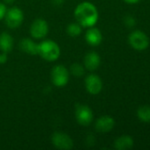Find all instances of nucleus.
Here are the masks:
<instances>
[{"label":"nucleus","mask_w":150,"mask_h":150,"mask_svg":"<svg viewBox=\"0 0 150 150\" xmlns=\"http://www.w3.org/2000/svg\"><path fill=\"white\" fill-rule=\"evenodd\" d=\"M7 12V8H6V5L3 3L0 2V20L3 19L5 16Z\"/></svg>","instance_id":"obj_20"},{"label":"nucleus","mask_w":150,"mask_h":150,"mask_svg":"<svg viewBox=\"0 0 150 150\" xmlns=\"http://www.w3.org/2000/svg\"><path fill=\"white\" fill-rule=\"evenodd\" d=\"M75 118L81 126H88L93 121V112L86 105H77L75 108Z\"/></svg>","instance_id":"obj_6"},{"label":"nucleus","mask_w":150,"mask_h":150,"mask_svg":"<svg viewBox=\"0 0 150 150\" xmlns=\"http://www.w3.org/2000/svg\"><path fill=\"white\" fill-rule=\"evenodd\" d=\"M19 48L22 52L30 54V55H35L38 54V44L34 43L31 39L29 38H24L19 41Z\"/></svg>","instance_id":"obj_13"},{"label":"nucleus","mask_w":150,"mask_h":150,"mask_svg":"<svg viewBox=\"0 0 150 150\" xmlns=\"http://www.w3.org/2000/svg\"><path fill=\"white\" fill-rule=\"evenodd\" d=\"M70 72L74 76L80 77L85 73V67H84V65H82L80 63L75 62V63H73V64L71 65V67H70Z\"/></svg>","instance_id":"obj_18"},{"label":"nucleus","mask_w":150,"mask_h":150,"mask_svg":"<svg viewBox=\"0 0 150 150\" xmlns=\"http://www.w3.org/2000/svg\"><path fill=\"white\" fill-rule=\"evenodd\" d=\"M100 55L95 52H88L84 57V67L90 71L97 69L100 66Z\"/></svg>","instance_id":"obj_11"},{"label":"nucleus","mask_w":150,"mask_h":150,"mask_svg":"<svg viewBox=\"0 0 150 150\" xmlns=\"http://www.w3.org/2000/svg\"><path fill=\"white\" fill-rule=\"evenodd\" d=\"M133 147V140L129 135H123L118 138L114 142V148L118 150L130 149Z\"/></svg>","instance_id":"obj_15"},{"label":"nucleus","mask_w":150,"mask_h":150,"mask_svg":"<svg viewBox=\"0 0 150 150\" xmlns=\"http://www.w3.org/2000/svg\"><path fill=\"white\" fill-rule=\"evenodd\" d=\"M77 22L83 27H92L98 20V11L89 2H82L77 5L74 11Z\"/></svg>","instance_id":"obj_1"},{"label":"nucleus","mask_w":150,"mask_h":150,"mask_svg":"<svg viewBox=\"0 0 150 150\" xmlns=\"http://www.w3.org/2000/svg\"><path fill=\"white\" fill-rule=\"evenodd\" d=\"M52 4L56 6H60L64 4V0H50Z\"/></svg>","instance_id":"obj_22"},{"label":"nucleus","mask_w":150,"mask_h":150,"mask_svg":"<svg viewBox=\"0 0 150 150\" xmlns=\"http://www.w3.org/2000/svg\"><path fill=\"white\" fill-rule=\"evenodd\" d=\"M125 2H126L127 4H136L138 3L140 0H124Z\"/></svg>","instance_id":"obj_23"},{"label":"nucleus","mask_w":150,"mask_h":150,"mask_svg":"<svg viewBox=\"0 0 150 150\" xmlns=\"http://www.w3.org/2000/svg\"><path fill=\"white\" fill-rule=\"evenodd\" d=\"M13 47V39L8 33L0 34V50L4 53H10Z\"/></svg>","instance_id":"obj_14"},{"label":"nucleus","mask_w":150,"mask_h":150,"mask_svg":"<svg viewBox=\"0 0 150 150\" xmlns=\"http://www.w3.org/2000/svg\"><path fill=\"white\" fill-rule=\"evenodd\" d=\"M7 59H8V57H7V53L2 52V53L0 54V64L5 63V62H7Z\"/></svg>","instance_id":"obj_21"},{"label":"nucleus","mask_w":150,"mask_h":150,"mask_svg":"<svg viewBox=\"0 0 150 150\" xmlns=\"http://www.w3.org/2000/svg\"><path fill=\"white\" fill-rule=\"evenodd\" d=\"M128 41L130 45L136 50H144L149 45V40L148 36L141 31L133 32L128 37Z\"/></svg>","instance_id":"obj_7"},{"label":"nucleus","mask_w":150,"mask_h":150,"mask_svg":"<svg viewBox=\"0 0 150 150\" xmlns=\"http://www.w3.org/2000/svg\"><path fill=\"white\" fill-rule=\"evenodd\" d=\"M51 142L53 146L57 149L68 150L72 149L73 141L67 134L63 132H56L51 136Z\"/></svg>","instance_id":"obj_5"},{"label":"nucleus","mask_w":150,"mask_h":150,"mask_svg":"<svg viewBox=\"0 0 150 150\" xmlns=\"http://www.w3.org/2000/svg\"><path fill=\"white\" fill-rule=\"evenodd\" d=\"M38 54L48 62H55L60 56V47L53 40H46L38 44Z\"/></svg>","instance_id":"obj_2"},{"label":"nucleus","mask_w":150,"mask_h":150,"mask_svg":"<svg viewBox=\"0 0 150 150\" xmlns=\"http://www.w3.org/2000/svg\"><path fill=\"white\" fill-rule=\"evenodd\" d=\"M69 71L64 65H56L51 69L50 78L53 84L57 87H64L69 81Z\"/></svg>","instance_id":"obj_3"},{"label":"nucleus","mask_w":150,"mask_h":150,"mask_svg":"<svg viewBox=\"0 0 150 150\" xmlns=\"http://www.w3.org/2000/svg\"><path fill=\"white\" fill-rule=\"evenodd\" d=\"M125 23H126V25L128 27H133V26L135 25L136 21H135V19H134L133 17H132V16H126V18H125Z\"/></svg>","instance_id":"obj_19"},{"label":"nucleus","mask_w":150,"mask_h":150,"mask_svg":"<svg viewBox=\"0 0 150 150\" xmlns=\"http://www.w3.org/2000/svg\"><path fill=\"white\" fill-rule=\"evenodd\" d=\"M49 33V25L42 18L35 19L30 26L31 36L35 39H43Z\"/></svg>","instance_id":"obj_8"},{"label":"nucleus","mask_w":150,"mask_h":150,"mask_svg":"<svg viewBox=\"0 0 150 150\" xmlns=\"http://www.w3.org/2000/svg\"><path fill=\"white\" fill-rule=\"evenodd\" d=\"M5 24L8 27L14 29L19 27L24 19V14L21 9L19 7H11V9L7 10V12L4 16Z\"/></svg>","instance_id":"obj_4"},{"label":"nucleus","mask_w":150,"mask_h":150,"mask_svg":"<svg viewBox=\"0 0 150 150\" xmlns=\"http://www.w3.org/2000/svg\"><path fill=\"white\" fill-rule=\"evenodd\" d=\"M85 39H86V41L90 46L95 47L101 44L103 40V35L98 28L92 26V27H89V29L86 32Z\"/></svg>","instance_id":"obj_12"},{"label":"nucleus","mask_w":150,"mask_h":150,"mask_svg":"<svg viewBox=\"0 0 150 150\" xmlns=\"http://www.w3.org/2000/svg\"><path fill=\"white\" fill-rule=\"evenodd\" d=\"M115 121L110 116H102L95 122V129L99 133H108L114 127Z\"/></svg>","instance_id":"obj_10"},{"label":"nucleus","mask_w":150,"mask_h":150,"mask_svg":"<svg viewBox=\"0 0 150 150\" xmlns=\"http://www.w3.org/2000/svg\"><path fill=\"white\" fill-rule=\"evenodd\" d=\"M137 116L141 121L150 123V106L149 105L141 106L137 111Z\"/></svg>","instance_id":"obj_16"},{"label":"nucleus","mask_w":150,"mask_h":150,"mask_svg":"<svg viewBox=\"0 0 150 150\" xmlns=\"http://www.w3.org/2000/svg\"><path fill=\"white\" fill-rule=\"evenodd\" d=\"M81 32H82V26L78 22L71 23L66 27V33L71 37H77L81 33Z\"/></svg>","instance_id":"obj_17"},{"label":"nucleus","mask_w":150,"mask_h":150,"mask_svg":"<svg viewBox=\"0 0 150 150\" xmlns=\"http://www.w3.org/2000/svg\"><path fill=\"white\" fill-rule=\"evenodd\" d=\"M4 3H6V4H12L13 2H15V0H4Z\"/></svg>","instance_id":"obj_24"},{"label":"nucleus","mask_w":150,"mask_h":150,"mask_svg":"<svg viewBox=\"0 0 150 150\" xmlns=\"http://www.w3.org/2000/svg\"><path fill=\"white\" fill-rule=\"evenodd\" d=\"M85 86L88 92L92 95H97L103 89V82L97 75L90 74L85 79Z\"/></svg>","instance_id":"obj_9"}]
</instances>
